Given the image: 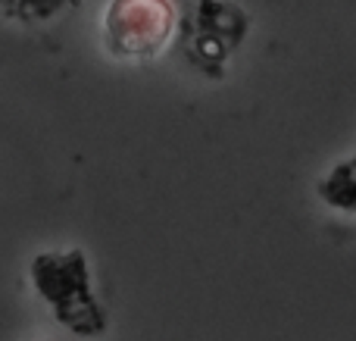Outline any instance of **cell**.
Instances as JSON below:
<instances>
[{"label": "cell", "mask_w": 356, "mask_h": 341, "mask_svg": "<svg viewBox=\"0 0 356 341\" xmlns=\"http://www.w3.org/2000/svg\"><path fill=\"white\" fill-rule=\"evenodd\" d=\"M316 194L325 207L347 216H356V154L338 160L319 182H316Z\"/></svg>", "instance_id": "obj_4"}, {"label": "cell", "mask_w": 356, "mask_h": 341, "mask_svg": "<svg viewBox=\"0 0 356 341\" xmlns=\"http://www.w3.org/2000/svg\"><path fill=\"white\" fill-rule=\"evenodd\" d=\"M29 279L50 317L75 338H97L106 332L110 317L94 292L91 260L81 248L41 251L29 263Z\"/></svg>", "instance_id": "obj_1"}, {"label": "cell", "mask_w": 356, "mask_h": 341, "mask_svg": "<svg viewBox=\"0 0 356 341\" xmlns=\"http://www.w3.org/2000/svg\"><path fill=\"white\" fill-rule=\"evenodd\" d=\"M79 6L81 0H0V13L22 25H47Z\"/></svg>", "instance_id": "obj_5"}, {"label": "cell", "mask_w": 356, "mask_h": 341, "mask_svg": "<svg viewBox=\"0 0 356 341\" xmlns=\"http://www.w3.org/2000/svg\"><path fill=\"white\" fill-rule=\"evenodd\" d=\"M100 31L113 56L144 63L172 44L178 10L172 0H110Z\"/></svg>", "instance_id": "obj_2"}, {"label": "cell", "mask_w": 356, "mask_h": 341, "mask_svg": "<svg viewBox=\"0 0 356 341\" xmlns=\"http://www.w3.org/2000/svg\"><path fill=\"white\" fill-rule=\"evenodd\" d=\"M247 31H250V19L232 0H197L194 16H191V35L188 50L194 56L197 66L207 72H219L228 63L234 50H241Z\"/></svg>", "instance_id": "obj_3"}]
</instances>
